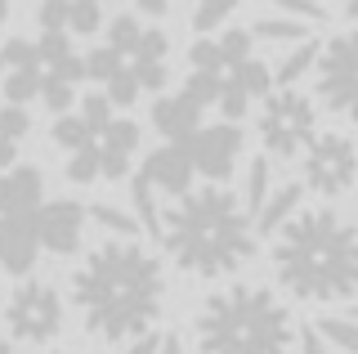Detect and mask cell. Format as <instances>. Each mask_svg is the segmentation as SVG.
Returning <instances> with one entry per match:
<instances>
[{"label": "cell", "instance_id": "cell-30", "mask_svg": "<svg viewBox=\"0 0 358 354\" xmlns=\"http://www.w3.org/2000/svg\"><path fill=\"white\" fill-rule=\"evenodd\" d=\"M139 31H143V27H139V18L121 14V18H112V23H108V45L117 50L121 59H126V54H130V45L139 41Z\"/></svg>", "mask_w": 358, "mask_h": 354}, {"label": "cell", "instance_id": "cell-41", "mask_svg": "<svg viewBox=\"0 0 358 354\" xmlns=\"http://www.w3.org/2000/svg\"><path fill=\"white\" fill-rule=\"evenodd\" d=\"M336 5H341V9H345V14H350V18H354V23H358V0H336Z\"/></svg>", "mask_w": 358, "mask_h": 354}, {"label": "cell", "instance_id": "cell-47", "mask_svg": "<svg viewBox=\"0 0 358 354\" xmlns=\"http://www.w3.org/2000/svg\"><path fill=\"white\" fill-rule=\"evenodd\" d=\"M36 5H45V0H36Z\"/></svg>", "mask_w": 358, "mask_h": 354}, {"label": "cell", "instance_id": "cell-5", "mask_svg": "<svg viewBox=\"0 0 358 354\" xmlns=\"http://www.w3.org/2000/svg\"><path fill=\"white\" fill-rule=\"evenodd\" d=\"M313 135H318V113H313V99H305L300 90H268L264 94V113H260V139L273 157H296L305 153Z\"/></svg>", "mask_w": 358, "mask_h": 354}, {"label": "cell", "instance_id": "cell-18", "mask_svg": "<svg viewBox=\"0 0 358 354\" xmlns=\"http://www.w3.org/2000/svg\"><path fill=\"white\" fill-rule=\"evenodd\" d=\"M313 63H318V41H300L296 50L287 54L282 63H278V72H273V85H296L300 76H305Z\"/></svg>", "mask_w": 358, "mask_h": 354}, {"label": "cell", "instance_id": "cell-33", "mask_svg": "<svg viewBox=\"0 0 358 354\" xmlns=\"http://www.w3.org/2000/svg\"><path fill=\"white\" fill-rule=\"evenodd\" d=\"M85 215H94L103 229H112V234H121V238H134V234H139V220H130L126 211H117V206H90Z\"/></svg>", "mask_w": 358, "mask_h": 354}, {"label": "cell", "instance_id": "cell-3", "mask_svg": "<svg viewBox=\"0 0 358 354\" xmlns=\"http://www.w3.org/2000/svg\"><path fill=\"white\" fill-rule=\"evenodd\" d=\"M273 269L300 301H350L358 292V229L336 211H296L273 234Z\"/></svg>", "mask_w": 358, "mask_h": 354}, {"label": "cell", "instance_id": "cell-2", "mask_svg": "<svg viewBox=\"0 0 358 354\" xmlns=\"http://www.w3.org/2000/svg\"><path fill=\"white\" fill-rule=\"evenodd\" d=\"M157 242L166 247L184 274L193 278H224V274L242 269L255 256V229L246 206L220 184L206 189H188L171 197L157 220Z\"/></svg>", "mask_w": 358, "mask_h": 354}, {"label": "cell", "instance_id": "cell-34", "mask_svg": "<svg viewBox=\"0 0 358 354\" xmlns=\"http://www.w3.org/2000/svg\"><path fill=\"white\" fill-rule=\"evenodd\" d=\"M81 121L90 126V135H99V130L112 121V104H108V94H90L85 104H81Z\"/></svg>", "mask_w": 358, "mask_h": 354}, {"label": "cell", "instance_id": "cell-36", "mask_svg": "<svg viewBox=\"0 0 358 354\" xmlns=\"http://www.w3.org/2000/svg\"><path fill=\"white\" fill-rule=\"evenodd\" d=\"M278 9H287L291 18H300V23H322L327 18V9L318 5V0H273Z\"/></svg>", "mask_w": 358, "mask_h": 354}, {"label": "cell", "instance_id": "cell-39", "mask_svg": "<svg viewBox=\"0 0 358 354\" xmlns=\"http://www.w3.org/2000/svg\"><path fill=\"white\" fill-rule=\"evenodd\" d=\"M134 5H139L143 14H152V18H157V14H166V9H171V0H134Z\"/></svg>", "mask_w": 358, "mask_h": 354}, {"label": "cell", "instance_id": "cell-29", "mask_svg": "<svg viewBox=\"0 0 358 354\" xmlns=\"http://www.w3.org/2000/svg\"><path fill=\"white\" fill-rule=\"evenodd\" d=\"M238 5H242V0H201L197 14H193V27L201 31V36H206V31H215V27H220L224 18H229L233 9H238Z\"/></svg>", "mask_w": 358, "mask_h": 354}, {"label": "cell", "instance_id": "cell-23", "mask_svg": "<svg viewBox=\"0 0 358 354\" xmlns=\"http://www.w3.org/2000/svg\"><path fill=\"white\" fill-rule=\"evenodd\" d=\"M309 23H300V18H260V23L251 27V36L260 41H305Z\"/></svg>", "mask_w": 358, "mask_h": 354}, {"label": "cell", "instance_id": "cell-11", "mask_svg": "<svg viewBox=\"0 0 358 354\" xmlns=\"http://www.w3.org/2000/svg\"><path fill=\"white\" fill-rule=\"evenodd\" d=\"M193 162H188V153L179 148V143H166V148H152L148 157L139 166V180L148 184L157 197H179L193 189Z\"/></svg>", "mask_w": 358, "mask_h": 354}, {"label": "cell", "instance_id": "cell-46", "mask_svg": "<svg viewBox=\"0 0 358 354\" xmlns=\"http://www.w3.org/2000/svg\"><path fill=\"white\" fill-rule=\"evenodd\" d=\"M94 5H112V0H94Z\"/></svg>", "mask_w": 358, "mask_h": 354}, {"label": "cell", "instance_id": "cell-25", "mask_svg": "<svg viewBox=\"0 0 358 354\" xmlns=\"http://www.w3.org/2000/svg\"><path fill=\"white\" fill-rule=\"evenodd\" d=\"M94 135H90V126L81 121V113H63L59 121H54V143L59 148H67V153H76L81 143H90Z\"/></svg>", "mask_w": 358, "mask_h": 354}, {"label": "cell", "instance_id": "cell-4", "mask_svg": "<svg viewBox=\"0 0 358 354\" xmlns=\"http://www.w3.org/2000/svg\"><path fill=\"white\" fill-rule=\"evenodd\" d=\"M291 314L268 287H224L197 314V346L201 354H287Z\"/></svg>", "mask_w": 358, "mask_h": 354}, {"label": "cell", "instance_id": "cell-22", "mask_svg": "<svg viewBox=\"0 0 358 354\" xmlns=\"http://www.w3.org/2000/svg\"><path fill=\"white\" fill-rule=\"evenodd\" d=\"M318 337L331 341V346H341L345 354H358V323L354 318H318Z\"/></svg>", "mask_w": 358, "mask_h": 354}, {"label": "cell", "instance_id": "cell-6", "mask_svg": "<svg viewBox=\"0 0 358 354\" xmlns=\"http://www.w3.org/2000/svg\"><path fill=\"white\" fill-rule=\"evenodd\" d=\"M5 327L14 341H27V346H45V341L59 337L63 327V301L50 283H36V278H22L14 287L5 305Z\"/></svg>", "mask_w": 358, "mask_h": 354}, {"label": "cell", "instance_id": "cell-20", "mask_svg": "<svg viewBox=\"0 0 358 354\" xmlns=\"http://www.w3.org/2000/svg\"><path fill=\"white\" fill-rule=\"evenodd\" d=\"M220 85H224L220 72H201V68H193V72L184 76V90H179V94H188L197 108H210V104L220 99Z\"/></svg>", "mask_w": 358, "mask_h": 354}, {"label": "cell", "instance_id": "cell-38", "mask_svg": "<svg viewBox=\"0 0 358 354\" xmlns=\"http://www.w3.org/2000/svg\"><path fill=\"white\" fill-rule=\"evenodd\" d=\"M157 346H162V337L143 332V337H134V341H130V350H126V354H157Z\"/></svg>", "mask_w": 358, "mask_h": 354}, {"label": "cell", "instance_id": "cell-44", "mask_svg": "<svg viewBox=\"0 0 358 354\" xmlns=\"http://www.w3.org/2000/svg\"><path fill=\"white\" fill-rule=\"evenodd\" d=\"M350 318H354V323H358V305H354V309H350Z\"/></svg>", "mask_w": 358, "mask_h": 354}, {"label": "cell", "instance_id": "cell-15", "mask_svg": "<svg viewBox=\"0 0 358 354\" xmlns=\"http://www.w3.org/2000/svg\"><path fill=\"white\" fill-rule=\"evenodd\" d=\"M45 197V180L36 166H5L0 171V215H27Z\"/></svg>", "mask_w": 358, "mask_h": 354}, {"label": "cell", "instance_id": "cell-10", "mask_svg": "<svg viewBox=\"0 0 358 354\" xmlns=\"http://www.w3.org/2000/svg\"><path fill=\"white\" fill-rule=\"evenodd\" d=\"M81 234H85V206L81 202L59 197V202L36 206V238L50 256H72L81 247Z\"/></svg>", "mask_w": 358, "mask_h": 354}, {"label": "cell", "instance_id": "cell-16", "mask_svg": "<svg viewBox=\"0 0 358 354\" xmlns=\"http://www.w3.org/2000/svg\"><path fill=\"white\" fill-rule=\"evenodd\" d=\"M152 126L166 135V143H184L201 126V108L188 94H166L152 104Z\"/></svg>", "mask_w": 358, "mask_h": 354}, {"label": "cell", "instance_id": "cell-17", "mask_svg": "<svg viewBox=\"0 0 358 354\" xmlns=\"http://www.w3.org/2000/svg\"><path fill=\"white\" fill-rule=\"evenodd\" d=\"M300 197H305V184H278L260 202V211H255V229H260V234H278V229L300 211Z\"/></svg>", "mask_w": 358, "mask_h": 354}, {"label": "cell", "instance_id": "cell-9", "mask_svg": "<svg viewBox=\"0 0 358 354\" xmlns=\"http://www.w3.org/2000/svg\"><path fill=\"white\" fill-rule=\"evenodd\" d=\"M179 148L188 153V162H193L197 175H206V180L224 184L233 175V166H238V153H242V130L238 121H220V126H197L193 135H188Z\"/></svg>", "mask_w": 358, "mask_h": 354}, {"label": "cell", "instance_id": "cell-31", "mask_svg": "<svg viewBox=\"0 0 358 354\" xmlns=\"http://www.w3.org/2000/svg\"><path fill=\"white\" fill-rule=\"evenodd\" d=\"M121 63H126V59H121V54L112 50V45H99L94 54H85V76H90V81H99V85H103L108 76L121 68Z\"/></svg>", "mask_w": 358, "mask_h": 354}, {"label": "cell", "instance_id": "cell-40", "mask_svg": "<svg viewBox=\"0 0 358 354\" xmlns=\"http://www.w3.org/2000/svg\"><path fill=\"white\" fill-rule=\"evenodd\" d=\"M157 354H184V346H179V337H162V346H157Z\"/></svg>", "mask_w": 358, "mask_h": 354}, {"label": "cell", "instance_id": "cell-32", "mask_svg": "<svg viewBox=\"0 0 358 354\" xmlns=\"http://www.w3.org/2000/svg\"><path fill=\"white\" fill-rule=\"evenodd\" d=\"M36 99L50 108V113H67V108H72V99H76V85L54 81V76H41V94Z\"/></svg>", "mask_w": 358, "mask_h": 354}, {"label": "cell", "instance_id": "cell-35", "mask_svg": "<svg viewBox=\"0 0 358 354\" xmlns=\"http://www.w3.org/2000/svg\"><path fill=\"white\" fill-rule=\"evenodd\" d=\"M27 130H31V121H27V113H22L18 104H0V135L18 143Z\"/></svg>", "mask_w": 358, "mask_h": 354}, {"label": "cell", "instance_id": "cell-24", "mask_svg": "<svg viewBox=\"0 0 358 354\" xmlns=\"http://www.w3.org/2000/svg\"><path fill=\"white\" fill-rule=\"evenodd\" d=\"M103 94H108L112 108H130L134 99H139V81H134V72L126 68V63H121V68L103 81Z\"/></svg>", "mask_w": 358, "mask_h": 354}, {"label": "cell", "instance_id": "cell-26", "mask_svg": "<svg viewBox=\"0 0 358 354\" xmlns=\"http://www.w3.org/2000/svg\"><path fill=\"white\" fill-rule=\"evenodd\" d=\"M67 180L72 184H94L99 180V148H94V139L81 143V148L67 157Z\"/></svg>", "mask_w": 358, "mask_h": 354}, {"label": "cell", "instance_id": "cell-48", "mask_svg": "<svg viewBox=\"0 0 358 354\" xmlns=\"http://www.w3.org/2000/svg\"><path fill=\"white\" fill-rule=\"evenodd\" d=\"M0 68H5V63H0Z\"/></svg>", "mask_w": 358, "mask_h": 354}, {"label": "cell", "instance_id": "cell-21", "mask_svg": "<svg viewBox=\"0 0 358 354\" xmlns=\"http://www.w3.org/2000/svg\"><path fill=\"white\" fill-rule=\"evenodd\" d=\"M99 27H103V5H94V0H67V31L94 36Z\"/></svg>", "mask_w": 358, "mask_h": 354}, {"label": "cell", "instance_id": "cell-42", "mask_svg": "<svg viewBox=\"0 0 358 354\" xmlns=\"http://www.w3.org/2000/svg\"><path fill=\"white\" fill-rule=\"evenodd\" d=\"M5 18H9V0H0V23H5Z\"/></svg>", "mask_w": 358, "mask_h": 354}, {"label": "cell", "instance_id": "cell-14", "mask_svg": "<svg viewBox=\"0 0 358 354\" xmlns=\"http://www.w3.org/2000/svg\"><path fill=\"white\" fill-rule=\"evenodd\" d=\"M166 54H171L166 31H139V41L126 54V68L134 72L139 90H162L166 85Z\"/></svg>", "mask_w": 358, "mask_h": 354}, {"label": "cell", "instance_id": "cell-45", "mask_svg": "<svg viewBox=\"0 0 358 354\" xmlns=\"http://www.w3.org/2000/svg\"><path fill=\"white\" fill-rule=\"evenodd\" d=\"M45 354H72V350H45Z\"/></svg>", "mask_w": 358, "mask_h": 354}, {"label": "cell", "instance_id": "cell-43", "mask_svg": "<svg viewBox=\"0 0 358 354\" xmlns=\"http://www.w3.org/2000/svg\"><path fill=\"white\" fill-rule=\"evenodd\" d=\"M0 354H14V346H9V341H5V337H0Z\"/></svg>", "mask_w": 358, "mask_h": 354}, {"label": "cell", "instance_id": "cell-19", "mask_svg": "<svg viewBox=\"0 0 358 354\" xmlns=\"http://www.w3.org/2000/svg\"><path fill=\"white\" fill-rule=\"evenodd\" d=\"M41 94V68H9L5 76V104H31Z\"/></svg>", "mask_w": 358, "mask_h": 354}, {"label": "cell", "instance_id": "cell-37", "mask_svg": "<svg viewBox=\"0 0 358 354\" xmlns=\"http://www.w3.org/2000/svg\"><path fill=\"white\" fill-rule=\"evenodd\" d=\"M300 354H327V346H322L318 327H305L300 332Z\"/></svg>", "mask_w": 358, "mask_h": 354}, {"label": "cell", "instance_id": "cell-7", "mask_svg": "<svg viewBox=\"0 0 358 354\" xmlns=\"http://www.w3.org/2000/svg\"><path fill=\"white\" fill-rule=\"evenodd\" d=\"M318 99L331 108V113L358 121V31H345V36L327 41L318 50Z\"/></svg>", "mask_w": 358, "mask_h": 354}, {"label": "cell", "instance_id": "cell-8", "mask_svg": "<svg viewBox=\"0 0 358 354\" xmlns=\"http://www.w3.org/2000/svg\"><path fill=\"white\" fill-rule=\"evenodd\" d=\"M358 157H354V143L345 135H313L309 153H305V189L336 197L354 184Z\"/></svg>", "mask_w": 358, "mask_h": 354}, {"label": "cell", "instance_id": "cell-1", "mask_svg": "<svg viewBox=\"0 0 358 354\" xmlns=\"http://www.w3.org/2000/svg\"><path fill=\"white\" fill-rule=\"evenodd\" d=\"M162 264L130 238L103 242L72 274V301L99 341L117 346L152 332L162 314Z\"/></svg>", "mask_w": 358, "mask_h": 354}, {"label": "cell", "instance_id": "cell-27", "mask_svg": "<svg viewBox=\"0 0 358 354\" xmlns=\"http://www.w3.org/2000/svg\"><path fill=\"white\" fill-rule=\"evenodd\" d=\"M268 197V162L255 157L251 166H246V215L260 211V202Z\"/></svg>", "mask_w": 358, "mask_h": 354}, {"label": "cell", "instance_id": "cell-28", "mask_svg": "<svg viewBox=\"0 0 358 354\" xmlns=\"http://www.w3.org/2000/svg\"><path fill=\"white\" fill-rule=\"evenodd\" d=\"M0 63H5V68H41L36 41H27V36L5 41V45H0Z\"/></svg>", "mask_w": 358, "mask_h": 354}, {"label": "cell", "instance_id": "cell-13", "mask_svg": "<svg viewBox=\"0 0 358 354\" xmlns=\"http://www.w3.org/2000/svg\"><path fill=\"white\" fill-rule=\"evenodd\" d=\"M94 148H99V180H126L130 157H134V148H139V121L112 117L94 135Z\"/></svg>", "mask_w": 358, "mask_h": 354}, {"label": "cell", "instance_id": "cell-12", "mask_svg": "<svg viewBox=\"0 0 358 354\" xmlns=\"http://www.w3.org/2000/svg\"><path fill=\"white\" fill-rule=\"evenodd\" d=\"M41 256V238H36V211L27 215H0V269L27 278L31 264Z\"/></svg>", "mask_w": 358, "mask_h": 354}]
</instances>
